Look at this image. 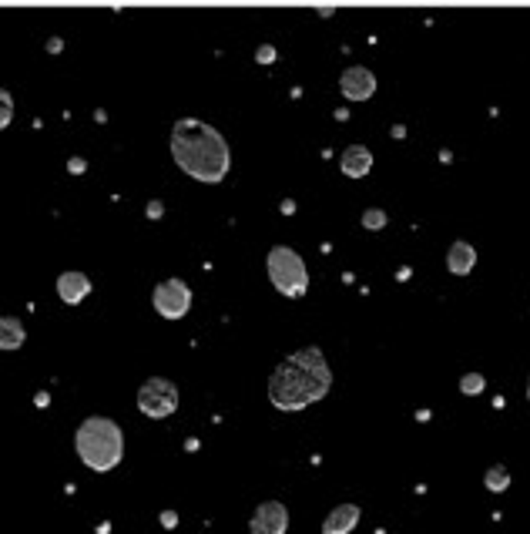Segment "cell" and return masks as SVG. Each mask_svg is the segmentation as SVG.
<instances>
[{
    "label": "cell",
    "mask_w": 530,
    "mask_h": 534,
    "mask_svg": "<svg viewBox=\"0 0 530 534\" xmlns=\"http://www.w3.org/2000/svg\"><path fill=\"white\" fill-rule=\"evenodd\" d=\"M339 168H343L346 178H363L369 175V168H373V152L366 145H349L339 158Z\"/></svg>",
    "instance_id": "cell-10"
},
{
    "label": "cell",
    "mask_w": 530,
    "mask_h": 534,
    "mask_svg": "<svg viewBox=\"0 0 530 534\" xmlns=\"http://www.w3.org/2000/svg\"><path fill=\"white\" fill-rule=\"evenodd\" d=\"M24 323L17 316H4L0 320V350H21L24 346Z\"/></svg>",
    "instance_id": "cell-13"
},
{
    "label": "cell",
    "mask_w": 530,
    "mask_h": 534,
    "mask_svg": "<svg viewBox=\"0 0 530 534\" xmlns=\"http://www.w3.org/2000/svg\"><path fill=\"white\" fill-rule=\"evenodd\" d=\"M4 114H0V124H11V114H14V108H11V94H7V91H4Z\"/></svg>",
    "instance_id": "cell-17"
},
{
    "label": "cell",
    "mask_w": 530,
    "mask_h": 534,
    "mask_svg": "<svg viewBox=\"0 0 530 534\" xmlns=\"http://www.w3.org/2000/svg\"><path fill=\"white\" fill-rule=\"evenodd\" d=\"M527 400H530V380H527Z\"/></svg>",
    "instance_id": "cell-22"
},
{
    "label": "cell",
    "mask_w": 530,
    "mask_h": 534,
    "mask_svg": "<svg viewBox=\"0 0 530 534\" xmlns=\"http://www.w3.org/2000/svg\"><path fill=\"white\" fill-rule=\"evenodd\" d=\"M484 484H486V490H494V494L507 490L510 488V470L504 468V464H494V468L484 474Z\"/></svg>",
    "instance_id": "cell-14"
},
{
    "label": "cell",
    "mask_w": 530,
    "mask_h": 534,
    "mask_svg": "<svg viewBox=\"0 0 530 534\" xmlns=\"http://www.w3.org/2000/svg\"><path fill=\"white\" fill-rule=\"evenodd\" d=\"M332 387V370L319 346H306L299 353L286 356L269 380V400L279 410H302L309 403L322 400Z\"/></svg>",
    "instance_id": "cell-1"
},
{
    "label": "cell",
    "mask_w": 530,
    "mask_h": 534,
    "mask_svg": "<svg viewBox=\"0 0 530 534\" xmlns=\"http://www.w3.org/2000/svg\"><path fill=\"white\" fill-rule=\"evenodd\" d=\"M265 269H269L272 286H276L282 296H289V300L306 296V290H309V269H306V262H302V256H299L296 249L276 245V249L265 256Z\"/></svg>",
    "instance_id": "cell-4"
},
{
    "label": "cell",
    "mask_w": 530,
    "mask_h": 534,
    "mask_svg": "<svg viewBox=\"0 0 530 534\" xmlns=\"http://www.w3.org/2000/svg\"><path fill=\"white\" fill-rule=\"evenodd\" d=\"M486 380L484 373H466L464 380H460V393H466V397H476V393H484Z\"/></svg>",
    "instance_id": "cell-15"
},
{
    "label": "cell",
    "mask_w": 530,
    "mask_h": 534,
    "mask_svg": "<svg viewBox=\"0 0 530 534\" xmlns=\"http://www.w3.org/2000/svg\"><path fill=\"white\" fill-rule=\"evenodd\" d=\"M286 528H289V511H286V504H279V501L259 504L252 521H249V531L252 534H286Z\"/></svg>",
    "instance_id": "cell-7"
},
{
    "label": "cell",
    "mask_w": 530,
    "mask_h": 534,
    "mask_svg": "<svg viewBox=\"0 0 530 534\" xmlns=\"http://www.w3.org/2000/svg\"><path fill=\"white\" fill-rule=\"evenodd\" d=\"M474 262H476L474 245L464 242V239H456V242L450 245V252H446V269H450L453 276H466V272L474 269Z\"/></svg>",
    "instance_id": "cell-12"
},
{
    "label": "cell",
    "mask_w": 530,
    "mask_h": 534,
    "mask_svg": "<svg viewBox=\"0 0 530 534\" xmlns=\"http://www.w3.org/2000/svg\"><path fill=\"white\" fill-rule=\"evenodd\" d=\"M339 91H343L346 101H366V98H373V91H376L373 71H369V67H359V64L346 67L343 78H339Z\"/></svg>",
    "instance_id": "cell-8"
},
{
    "label": "cell",
    "mask_w": 530,
    "mask_h": 534,
    "mask_svg": "<svg viewBox=\"0 0 530 534\" xmlns=\"http://www.w3.org/2000/svg\"><path fill=\"white\" fill-rule=\"evenodd\" d=\"M88 292H91V279L84 276V272H74V269H71V272H61V276H57V296H61L67 306H78Z\"/></svg>",
    "instance_id": "cell-9"
},
{
    "label": "cell",
    "mask_w": 530,
    "mask_h": 534,
    "mask_svg": "<svg viewBox=\"0 0 530 534\" xmlns=\"http://www.w3.org/2000/svg\"><path fill=\"white\" fill-rule=\"evenodd\" d=\"M386 222H389V215L383 209H366L363 212V225L366 229H373V232L376 229H386Z\"/></svg>",
    "instance_id": "cell-16"
},
{
    "label": "cell",
    "mask_w": 530,
    "mask_h": 534,
    "mask_svg": "<svg viewBox=\"0 0 530 534\" xmlns=\"http://www.w3.org/2000/svg\"><path fill=\"white\" fill-rule=\"evenodd\" d=\"M255 61H259V64H269V61H276V51H272V47L265 44V47H259V54H255Z\"/></svg>",
    "instance_id": "cell-18"
},
{
    "label": "cell",
    "mask_w": 530,
    "mask_h": 534,
    "mask_svg": "<svg viewBox=\"0 0 530 534\" xmlns=\"http://www.w3.org/2000/svg\"><path fill=\"white\" fill-rule=\"evenodd\" d=\"M151 302H155L158 316H165V320H181V316L191 310V290H188L181 279H165V282H158L155 286Z\"/></svg>",
    "instance_id": "cell-6"
},
{
    "label": "cell",
    "mask_w": 530,
    "mask_h": 534,
    "mask_svg": "<svg viewBox=\"0 0 530 534\" xmlns=\"http://www.w3.org/2000/svg\"><path fill=\"white\" fill-rule=\"evenodd\" d=\"M161 212H165V205L161 202H148V219H161Z\"/></svg>",
    "instance_id": "cell-19"
},
{
    "label": "cell",
    "mask_w": 530,
    "mask_h": 534,
    "mask_svg": "<svg viewBox=\"0 0 530 534\" xmlns=\"http://www.w3.org/2000/svg\"><path fill=\"white\" fill-rule=\"evenodd\" d=\"M74 447H78V457L91 470L104 474V470L121 464L124 434L111 417H88L78 427V434H74Z\"/></svg>",
    "instance_id": "cell-3"
},
{
    "label": "cell",
    "mask_w": 530,
    "mask_h": 534,
    "mask_svg": "<svg viewBox=\"0 0 530 534\" xmlns=\"http://www.w3.org/2000/svg\"><path fill=\"white\" fill-rule=\"evenodd\" d=\"M171 155L185 175L199 178L205 185H219L232 165L229 142L221 138V132L199 118H181L171 128Z\"/></svg>",
    "instance_id": "cell-2"
},
{
    "label": "cell",
    "mask_w": 530,
    "mask_h": 534,
    "mask_svg": "<svg viewBox=\"0 0 530 534\" xmlns=\"http://www.w3.org/2000/svg\"><path fill=\"white\" fill-rule=\"evenodd\" d=\"M356 524H359V508L356 504H339L322 521V534H353Z\"/></svg>",
    "instance_id": "cell-11"
},
{
    "label": "cell",
    "mask_w": 530,
    "mask_h": 534,
    "mask_svg": "<svg viewBox=\"0 0 530 534\" xmlns=\"http://www.w3.org/2000/svg\"><path fill=\"white\" fill-rule=\"evenodd\" d=\"M138 410H141L144 417H155V420L171 417V413L178 410V387L165 377L144 380L141 390H138Z\"/></svg>",
    "instance_id": "cell-5"
},
{
    "label": "cell",
    "mask_w": 530,
    "mask_h": 534,
    "mask_svg": "<svg viewBox=\"0 0 530 534\" xmlns=\"http://www.w3.org/2000/svg\"><path fill=\"white\" fill-rule=\"evenodd\" d=\"M47 47H51V54H61V47H64V44H61L57 37H51V41H47Z\"/></svg>",
    "instance_id": "cell-21"
},
{
    "label": "cell",
    "mask_w": 530,
    "mask_h": 534,
    "mask_svg": "<svg viewBox=\"0 0 530 534\" xmlns=\"http://www.w3.org/2000/svg\"><path fill=\"white\" fill-rule=\"evenodd\" d=\"M175 521H178V514H175V511H165V514H161V524H165V528H175Z\"/></svg>",
    "instance_id": "cell-20"
}]
</instances>
